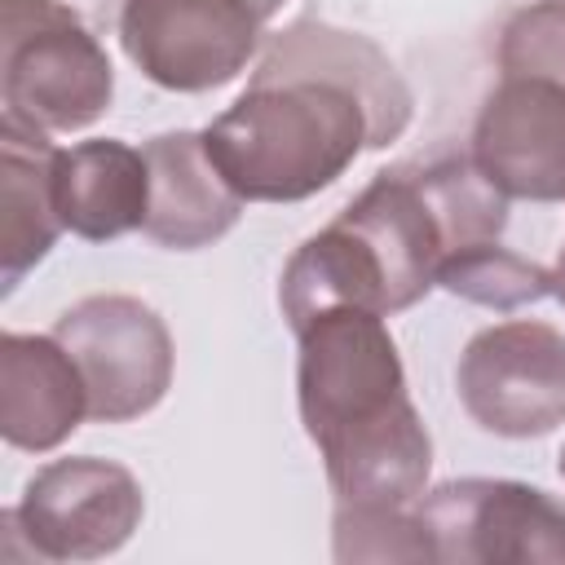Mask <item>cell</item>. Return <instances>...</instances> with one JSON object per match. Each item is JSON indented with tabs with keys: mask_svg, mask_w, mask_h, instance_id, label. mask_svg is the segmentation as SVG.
Returning a JSON list of instances; mask_svg holds the SVG:
<instances>
[{
	"mask_svg": "<svg viewBox=\"0 0 565 565\" xmlns=\"http://www.w3.org/2000/svg\"><path fill=\"white\" fill-rule=\"evenodd\" d=\"M508 199L463 154L402 163L375 181L318 234H309L278 278L291 331L331 305L402 313L419 305L450 256L499 243Z\"/></svg>",
	"mask_w": 565,
	"mask_h": 565,
	"instance_id": "1",
	"label": "cell"
},
{
	"mask_svg": "<svg viewBox=\"0 0 565 565\" xmlns=\"http://www.w3.org/2000/svg\"><path fill=\"white\" fill-rule=\"evenodd\" d=\"M296 340L300 424L322 455L335 508H411L428 486L433 437L384 313L331 305Z\"/></svg>",
	"mask_w": 565,
	"mask_h": 565,
	"instance_id": "2",
	"label": "cell"
},
{
	"mask_svg": "<svg viewBox=\"0 0 565 565\" xmlns=\"http://www.w3.org/2000/svg\"><path fill=\"white\" fill-rule=\"evenodd\" d=\"M203 146L243 203H300L375 150V115L331 75L252 79L203 128Z\"/></svg>",
	"mask_w": 565,
	"mask_h": 565,
	"instance_id": "3",
	"label": "cell"
},
{
	"mask_svg": "<svg viewBox=\"0 0 565 565\" xmlns=\"http://www.w3.org/2000/svg\"><path fill=\"white\" fill-rule=\"evenodd\" d=\"M102 26L57 0H0L4 115L40 132H79L110 110L115 66Z\"/></svg>",
	"mask_w": 565,
	"mask_h": 565,
	"instance_id": "4",
	"label": "cell"
},
{
	"mask_svg": "<svg viewBox=\"0 0 565 565\" xmlns=\"http://www.w3.org/2000/svg\"><path fill=\"white\" fill-rule=\"evenodd\" d=\"M433 561L565 565V499L508 477H459L415 499Z\"/></svg>",
	"mask_w": 565,
	"mask_h": 565,
	"instance_id": "5",
	"label": "cell"
},
{
	"mask_svg": "<svg viewBox=\"0 0 565 565\" xmlns=\"http://www.w3.org/2000/svg\"><path fill=\"white\" fill-rule=\"evenodd\" d=\"M141 481L97 455H71L35 468L18 508L0 512V530L26 539L31 561H102L141 525Z\"/></svg>",
	"mask_w": 565,
	"mask_h": 565,
	"instance_id": "6",
	"label": "cell"
},
{
	"mask_svg": "<svg viewBox=\"0 0 565 565\" xmlns=\"http://www.w3.org/2000/svg\"><path fill=\"white\" fill-rule=\"evenodd\" d=\"M88 388V419L128 424L150 415L172 388L168 322L137 296H84L53 322Z\"/></svg>",
	"mask_w": 565,
	"mask_h": 565,
	"instance_id": "7",
	"label": "cell"
},
{
	"mask_svg": "<svg viewBox=\"0 0 565 565\" xmlns=\"http://www.w3.org/2000/svg\"><path fill=\"white\" fill-rule=\"evenodd\" d=\"M256 0H124L119 44L128 62L168 93H207L247 71L260 49Z\"/></svg>",
	"mask_w": 565,
	"mask_h": 565,
	"instance_id": "8",
	"label": "cell"
},
{
	"mask_svg": "<svg viewBox=\"0 0 565 565\" xmlns=\"http://www.w3.org/2000/svg\"><path fill=\"white\" fill-rule=\"evenodd\" d=\"M459 402L477 428L512 441L565 424V335L534 318L477 331L459 353Z\"/></svg>",
	"mask_w": 565,
	"mask_h": 565,
	"instance_id": "9",
	"label": "cell"
},
{
	"mask_svg": "<svg viewBox=\"0 0 565 565\" xmlns=\"http://www.w3.org/2000/svg\"><path fill=\"white\" fill-rule=\"evenodd\" d=\"M468 159L503 199L565 203V84L503 75L477 110Z\"/></svg>",
	"mask_w": 565,
	"mask_h": 565,
	"instance_id": "10",
	"label": "cell"
},
{
	"mask_svg": "<svg viewBox=\"0 0 565 565\" xmlns=\"http://www.w3.org/2000/svg\"><path fill=\"white\" fill-rule=\"evenodd\" d=\"M150 163V207L141 234L168 252H199L225 238L243 216V194L212 163L203 132L177 128L146 146Z\"/></svg>",
	"mask_w": 565,
	"mask_h": 565,
	"instance_id": "11",
	"label": "cell"
},
{
	"mask_svg": "<svg viewBox=\"0 0 565 565\" xmlns=\"http://www.w3.org/2000/svg\"><path fill=\"white\" fill-rule=\"evenodd\" d=\"M287 75H331L362 93V102L375 115V150L397 141L411 124V88L397 75V66L358 31H340L318 18H300L287 31L269 35V49L252 79H287Z\"/></svg>",
	"mask_w": 565,
	"mask_h": 565,
	"instance_id": "12",
	"label": "cell"
},
{
	"mask_svg": "<svg viewBox=\"0 0 565 565\" xmlns=\"http://www.w3.org/2000/svg\"><path fill=\"white\" fill-rule=\"evenodd\" d=\"M88 419V388L57 335H0V433L13 450L44 455Z\"/></svg>",
	"mask_w": 565,
	"mask_h": 565,
	"instance_id": "13",
	"label": "cell"
},
{
	"mask_svg": "<svg viewBox=\"0 0 565 565\" xmlns=\"http://www.w3.org/2000/svg\"><path fill=\"white\" fill-rule=\"evenodd\" d=\"M53 199L62 225L84 243H110L146 225L150 207V163L119 137H93L57 150Z\"/></svg>",
	"mask_w": 565,
	"mask_h": 565,
	"instance_id": "14",
	"label": "cell"
},
{
	"mask_svg": "<svg viewBox=\"0 0 565 565\" xmlns=\"http://www.w3.org/2000/svg\"><path fill=\"white\" fill-rule=\"evenodd\" d=\"M53 163L57 150L49 132L4 115L0 119V291H18V282L49 256L57 234L66 230L53 199Z\"/></svg>",
	"mask_w": 565,
	"mask_h": 565,
	"instance_id": "15",
	"label": "cell"
},
{
	"mask_svg": "<svg viewBox=\"0 0 565 565\" xmlns=\"http://www.w3.org/2000/svg\"><path fill=\"white\" fill-rule=\"evenodd\" d=\"M437 287H446L459 300H472L481 309H521L543 296H552V269L508 252L503 243H481L459 256H450L437 274Z\"/></svg>",
	"mask_w": 565,
	"mask_h": 565,
	"instance_id": "16",
	"label": "cell"
},
{
	"mask_svg": "<svg viewBox=\"0 0 565 565\" xmlns=\"http://www.w3.org/2000/svg\"><path fill=\"white\" fill-rule=\"evenodd\" d=\"M335 561H433L424 521L411 508H335Z\"/></svg>",
	"mask_w": 565,
	"mask_h": 565,
	"instance_id": "17",
	"label": "cell"
},
{
	"mask_svg": "<svg viewBox=\"0 0 565 565\" xmlns=\"http://www.w3.org/2000/svg\"><path fill=\"white\" fill-rule=\"evenodd\" d=\"M503 75H543L565 84V0H539L516 9L499 31Z\"/></svg>",
	"mask_w": 565,
	"mask_h": 565,
	"instance_id": "18",
	"label": "cell"
},
{
	"mask_svg": "<svg viewBox=\"0 0 565 565\" xmlns=\"http://www.w3.org/2000/svg\"><path fill=\"white\" fill-rule=\"evenodd\" d=\"M57 4H71V9H79V13H84V18H93L102 31H110V22H119L115 4H124V0H57Z\"/></svg>",
	"mask_w": 565,
	"mask_h": 565,
	"instance_id": "19",
	"label": "cell"
},
{
	"mask_svg": "<svg viewBox=\"0 0 565 565\" xmlns=\"http://www.w3.org/2000/svg\"><path fill=\"white\" fill-rule=\"evenodd\" d=\"M552 296L565 305V247H561V256H556V269H552Z\"/></svg>",
	"mask_w": 565,
	"mask_h": 565,
	"instance_id": "20",
	"label": "cell"
},
{
	"mask_svg": "<svg viewBox=\"0 0 565 565\" xmlns=\"http://www.w3.org/2000/svg\"><path fill=\"white\" fill-rule=\"evenodd\" d=\"M256 9H260V13H265V18H274V13H278V9H282V0H256Z\"/></svg>",
	"mask_w": 565,
	"mask_h": 565,
	"instance_id": "21",
	"label": "cell"
},
{
	"mask_svg": "<svg viewBox=\"0 0 565 565\" xmlns=\"http://www.w3.org/2000/svg\"><path fill=\"white\" fill-rule=\"evenodd\" d=\"M556 468H561V477H565V446H561V463H556Z\"/></svg>",
	"mask_w": 565,
	"mask_h": 565,
	"instance_id": "22",
	"label": "cell"
}]
</instances>
